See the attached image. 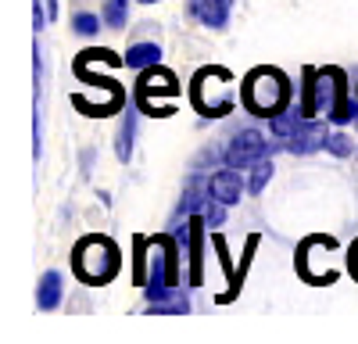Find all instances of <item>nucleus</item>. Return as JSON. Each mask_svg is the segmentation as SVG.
<instances>
[{
  "label": "nucleus",
  "instance_id": "nucleus-1",
  "mask_svg": "<svg viewBox=\"0 0 358 344\" xmlns=\"http://www.w3.org/2000/svg\"><path fill=\"white\" fill-rule=\"evenodd\" d=\"M290 97H294V86L290 79L273 69V65H262V69H251L241 83V104L258 115V119H276L280 111L290 108Z\"/></svg>",
  "mask_w": 358,
  "mask_h": 344
},
{
  "label": "nucleus",
  "instance_id": "nucleus-2",
  "mask_svg": "<svg viewBox=\"0 0 358 344\" xmlns=\"http://www.w3.org/2000/svg\"><path fill=\"white\" fill-rule=\"evenodd\" d=\"M72 269L83 283L90 287H101V283H111L122 269V255H118V244L111 237H101V234H90L83 237L76 248H72Z\"/></svg>",
  "mask_w": 358,
  "mask_h": 344
},
{
  "label": "nucleus",
  "instance_id": "nucleus-3",
  "mask_svg": "<svg viewBox=\"0 0 358 344\" xmlns=\"http://www.w3.org/2000/svg\"><path fill=\"white\" fill-rule=\"evenodd\" d=\"M233 94H236V83L219 65L201 69L190 83V101L204 119H222L226 111H233Z\"/></svg>",
  "mask_w": 358,
  "mask_h": 344
},
{
  "label": "nucleus",
  "instance_id": "nucleus-4",
  "mask_svg": "<svg viewBox=\"0 0 358 344\" xmlns=\"http://www.w3.org/2000/svg\"><path fill=\"white\" fill-rule=\"evenodd\" d=\"M315 101H319V111H326V119L334 126H348L358 119V104L351 101L344 69H334V65L315 69Z\"/></svg>",
  "mask_w": 358,
  "mask_h": 344
},
{
  "label": "nucleus",
  "instance_id": "nucleus-5",
  "mask_svg": "<svg viewBox=\"0 0 358 344\" xmlns=\"http://www.w3.org/2000/svg\"><path fill=\"white\" fill-rule=\"evenodd\" d=\"M176 94H179V83H176V76L169 69H162V65L143 69L140 86H136V97H140V108L147 115H158V119H162V115H172V108L158 104V97H176Z\"/></svg>",
  "mask_w": 358,
  "mask_h": 344
},
{
  "label": "nucleus",
  "instance_id": "nucleus-6",
  "mask_svg": "<svg viewBox=\"0 0 358 344\" xmlns=\"http://www.w3.org/2000/svg\"><path fill=\"white\" fill-rule=\"evenodd\" d=\"M268 155V143H265V136L258 133V129H241L233 136V143L226 148V165H233V169H251L258 158H265Z\"/></svg>",
  "mask_w": 358,
  "mask_h": 344
},
{
  "label": "nucleus",
  "instance_id": "nucleus-7",
  "mask_svg": "<svg viewBox=\"0 0 358 344\" xmlns=\"http://www.w3.org/2000/svg\"><path fill=\"white\" fill-rule=\"evenodd\" d=\"M204 215H194L183 229H179V241L190 244V283L197 287L204 280Z\"/></svg>",
  "mask_w": 358,
  "mask_h": 344
},
{
  "label": "nucleus",
  "instance_id": "nucleus-8",
  "mask_svg": "<svg viewBox=\"0 0 358 344\" xmlns=\"http://www.w3.org/2000/svg\"><path fill=\"white\" fill-rule=\"evenodd\" d=\"M236 0H190V15L208 29H226Z\"/></svg>",
  "mask_w": 358,
  "mask_h": 344
},
{
  "label": "nucleus",
  "instance_id": "nucleus-9",
  "mask_svg": "<svg viewBox=\"0 0 358 344\" xmlns=\"http://www.w3.org/2000/svg\"><path fill=\"white\" fill-rule=\"evenodd\" d=\"M326 140H330V133H326V122H319V119H305L301 133H297V136L287 143V151H290V155H312V151L326 148Z\"/></svg>",
  "mask_w": 358,
  "mask_h": 344
},
{
  "label": "nucleus",
  "instance_id": "nucleus-10",
  "mask_svg": "<svg viewBox=\"0 0 358 344\" xmlns=\"http://www.w3.org/2000/svg\"><path fill=\"white\" fill-rule=\"evenodd\" d=\"M208 187H212V197H219L222 205H236L244 194V180H241V169H219L212 180H208Z\"/></svg>",
  "mask_w": 358,
  "mask_h": 344
},
{
  "label": "nucleus",
  "instance_id": "nucleus-11",
  "mask_svg": "<svg viewBox=\"0 0 358 344\" xmlns=\"http://www.w3.org/2000/svg\"><path fill=\"white\" fill-rule=\"evenodd\" d=\"M62 298H65V283H62V273L47 269V273L40 276V283H36V305H40L43 312H54L57 305H62Z\"/></svg>",
  "mask_w": 358,
  "mask_h": 344
},
{
  "label": "nucleus",
  "instance_id": "nucleus-12",
  "mask_svg": "<svg viewBox=\"0 0 358 344\" xmlns=\"http://www.w3.org/2000/svg\"><path fill=\"white\" fill-rule=\"evenodd\" d=\"M301 126H305V111L301 108H287V111L276 115V119H268V129H273V136L283 140V143H290L297 133H301Z\"/></svg>",
  "mask_w": 358,
  "mask_h": 344
},
{
  "label": "nucleus",
  "instance_id": "nucleus-13",
  "mask_svg": "<svg viewBox=\"0 0 358 344\" xmlns=\"http://www.w3.org/2000/svg\"><path fill=\"white\" fill-rule=\"evenodd\" d=\"M126 65L143 72V69H151V65H162V47L158 43H133L126 50Z\"/></svg>",
  "mask_w": 358,
  "mask_h": 344
},
{
  "label": "nucleus",
  "instance_id": "nucleus-14",
  "mask_svg": "<svg viewBox=\"0 0 358 344\" xmlns=\"http://www.w3.org/2000/svg\"><path fill=\"white\" fill-rule=\"evenodd\" d=\"M133 136H136V115L126 111L122 115V129H118V140H115V155L122 158V162L133 158Z\"/></svg>",
  "mask_w": 358,
  "mask_h": 344
},
{
  "label": "nucleus",
  "instance_id": "nucleus-15",
  "mask_svg": "<svg viewBox=\"0 0 358 344\" xmlns=\"http://www.w3.org/2000/svg\"><path fill=\"white\" fill-rule=\"evenodd\" d=\"M151 312H158V315H179V312H190V301H187V294H179L176 287H169L158 301H151Z\"/></svg>",
  "mask_w": 358,
  "mask_h": 344
},
{
  "label": "nucleus",
  "instance_id": "nucleus-16",
  "mask_svg": "<svg viewBox=\"0 0 358 344\" xmlns=\"http://www.w3.org/2000/svg\"><path fill=\"white\" fill-rule=\"evenodd\" d=\"M129 18V0H104V25L122 29Z\"/></svg>",
  "mask_w": 358,
  "mask_h": 344
},
{
  "label": "nucleus",
  "instance_id": "nucleus-17",
  "mask_svg": "<svg viewBox=\"0 0 358 344\" xmlns=\"http://www.w3.org/2000/svg\"><path fill=\"white\" fill-rule=\"evenodd\" d=\"M268 180H273V162H268V155H265V158H258V162L251 165V183H248L251 194H262Z\"/></svg>",
  "mask_w": 358,
  "mask_h": 344
},
{
  "label": "nucleus",
  "instance_id": "nucleus-18",
  "mask_svg": "<svg viewBox=\"0 0 358 344\" xmlns=\"http://www.w3.org/2000/svg\"><path fill=\"white\" fill-rule=\"evenodd\" d=\"M72 29H76L79 36H97V33H101V18L90 15V11H79V15L72 18Z\"/></svg>",
  "mask_w": 358,
  "mask_h": 344
},
{
  "label": "nucleus",
  "instance_id": "nucleus-19",
  "mask_svg": "<svg viewBox=\"0 0 358 344\" xmlns=\"http://www.w3.org/2000/svg\"><path fill=\"white\" fill-rule=\"evenodd\" d=\"M326 151H334L337 158H348V155H351V136H344V133H330V140H326Z\"/></svg>",
  "mask_w": 358,
  "mask_h": 344
},
{
  "label": "nucleus",
  "instance_id": "nucleus-20",
  "mask_svg": "<svg viewBox=\"0 0 358 344\" xmlns=\"http://www.w3.org/2000/svg\"><path fill=\"white\" fill-rule=\"evenodd\" d=\"M348 269H351V276L358 280V241H355L351 251H348Z\"/></svg>",
  "mask_w": 358,
  "mask_h": 344
},
{
  "label": "nucleus",
  "instance_id": "nucleus-21",
  "mask_svg": "<svg viewBox=\"0 0 358 344\" xmlns=\"http://www.w3.org/2000/svg\"><path fill=\"white\" fill-rule=\"evenodd\" d=\"M47 15H50V18H57V0H47Z\"/></svg>",
  "mask_w": 358,
  "mask_h": 344
},
{
  "label": "nucleus",
  "instance_id": "nucleus-22",
  "mask_svg": "<svg viewBox=\"0 0 358 344\" xmlns=\"http://www.w3.org/2000/svg\"><path fill=\"white\" fill-rule=\"evenodd\" d=\"M140 4H158V0H140Z\"/></svg>",
  "mask_w": 358,
  "mask_h": 344
}]
</instances>
